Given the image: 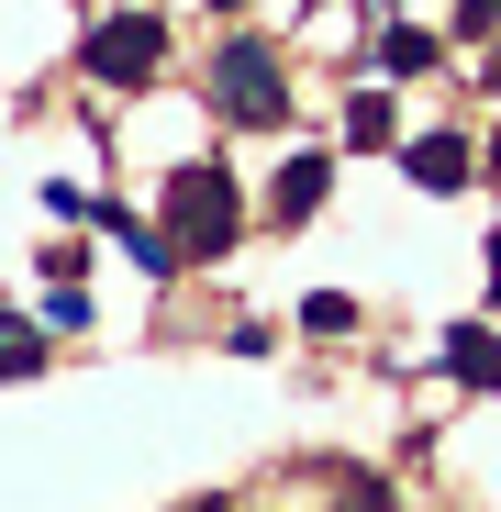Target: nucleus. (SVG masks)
Listing matches in <instances>:
<instances>
[{
  "label": "nucleus",
  "instance_id": "obj_13",
  "mask_svg": "<svg viewBox=\"0 0 501 512\" xmlns=\"http://www.w3.org/2000/svg\"><path fill=\"white\" fill-rule=\"evenodd\" d=\"M490 190H501V134H490Z\"/></svg>",
  "mask_w": 501,
  "mask_h": 512
},
{
  "label": "nucleus",
  "instance_id": "obj_14",
  "mask_svg": "<svg viewBox=\"0 0 501 512\" xmlns=\"http://www.w3.org/2000/svg\"><path fill=\"white\" fill-rule=\"evenodd\" d=\"M190 512H223V501H190Z\"/></svg>",
  "mask_w": 501,
  "mask_h": 512
},
{
  "label": "nucleus",
  "instance_id": "obj_12",
  "mask_svg": "<svg viewBox=\"0 0 501 512\" xmlns=\"http://www.w3.org/2000/svg\"><path fill=\"white\" fill-rule=\"evenodd\" d=\"M490 301H501V234H490Z\"/></svg>",
  "mask_w": 501,
  "mask_h": 512
},
{
  "label": "nucleus",
  "instance_id": "obj_11",
  "mask_svg": "<svg viewBox=\"0 0 501 512\" xmlns=\"http://www.w3.org/2000/svg\"><path fill=\"white\" fill-rule=\"evenodd\" d=\"M479 34H501V0H457V45H479Z\"/></svg>",
  "mask_w": 501,
  "mask_h": 512
},
{
  "label": "nucleus",
  "instance_id": "obj_4",
  "mask_svg": "<svg viewBox=\"0 0 501 512\" xmlns=\"http://www.w3.org/2000/svg\"><path fill=\"white\" fill-rule=\"evenodd\" d=\"M323 201H334V156H323V145H301L279 179H268V223H279V234H301Z\"/></svg>",
  "mask_w": 501,
  "mask_h": 512
},
{
  "label": "nucleus",
  "instance_id": "obj_7",
  "mask_svg": "<svg viewBox=\"0 0 501 512\" xmlns=\"http://www.w3.org/2000/svg\"><path fill=\"white\" fill-rule=\"evenodd\" d=\"M390 145H401V112H390L379 90H357V101H346V156H390Z\"/></svg>",
  "mask_w": 501,
  "mask_h": 512
},
{
  "label": "nucleus",
  "instance_id": "obj_10",
  "mask_svg": "<svg viewBox=\"0 0 501 512\" xmlns=\"http://www.w3.org/2000/svg\"><path fill=\"white\" fill-rule=\"evenodd\" d=\"M45 368V346H34V334H0V379H34Z\"/></svg>",
  "mask_w": 501,
  "mask_h": 512
},
{
  "label": "nucleus",
  "instance_id": "obj_3",
  "mask_svg": "<svg viewBox=\"0 0 501 512\" xmlns=\"http://www.w3.org/2000/svg\"><path fill=\"white\" fill-rule=\"evenodd\" d=\"M78 67H90L101 90H145V78L167 67V23H156V12H112V23H90Z\"/></svg>",
  "mask_w": 501,
  "mask_h": 512
},
{
  "label": "nucleus",
  "instance_id": "obj_5",
  "mask_svg": "<svg viewBox=\"0 0 501 512\" xmlns=\"http://www.w3.org/2000/svg\"><path fill=\"white\" fill-rule=\"evenodd\" d=\"M401 167H412V190H468L479 145H468V134H412V145H401Z\"/></svg>",
  "mask_w": 501,
  "mask_h": 512
},
{
  "label": "nucleus",
  "instance_id": "obj_9",
  "mask_svg": "<svg viewBox=\"0 0 501 512\" xmlns=\"http://www.w3.org/2000/svg\"><path fill=\"white\" fill-rule=\"evenodd\" d=\"M301 323H312V334H346V323H357V301H346V290H312V301H301Z\"/></svg>",
  "mask_w": 501,
  "mask_h": 512
},
{
  "label": "nucleus",
  "instance_id": "obj_6",
  "mask_svg": "<svg viewBox=\"0 0 501 512\" xmlns=\"http://www.w3.org/2000/svg\"><path fill=\"white\" fill-rule=\"evenodd\" d=\"M446 379H468V390H501V334L457 323V334H446Z\"/></svg>",
  "mask_w": 501,
  "mask_h": 512
},
{
  "label": "nucleus",
  "instance_id": "obj_8",
  "mask_svg": "<svg viewBox=\"0 0 501 512\" xmlns=\"http://www.w3.org/2000/svg\"><path fill=\"white\" fill-rule=\"evenodd\" d=\"M379 67H390V78L435 67V34H424V23H390V34H379Z\"/></svg>",
  "mask_w": 501,
  "mask_h": 512
},
{
  "label": "nucleus",
  "instance_id": "obj_2",
  "mask_svg": "<svg viewBox=\"0 0 501 512\" xmlns=\"http://www.w3.org/2000/svg\"><path fill=\"white\" fill-rule=\"evenodd\" d=\"M212 112L245 123V134H279L290 123V78H279V45L268 34H223L212 45Z\"/></svg>",
  "mask_w": 501,
  "mask_h": 512
},
{
  "label": "nucleus",
  "instance_id": "obj_1",
  "mask_svg": "<svg viewBox=\"0 0 501 512\" xmlns=\"http://www.w3.org/2000/svg\"><path fill=\"white\" fill-rule=\"evenodd\" d=\"M234 234H245L234 167H223V156H190L179 179H167V256H179V268H201V256H223Z\"/></svg>",
  "mask_w": 501,
  "mask_h": 512
}]
</instances>
